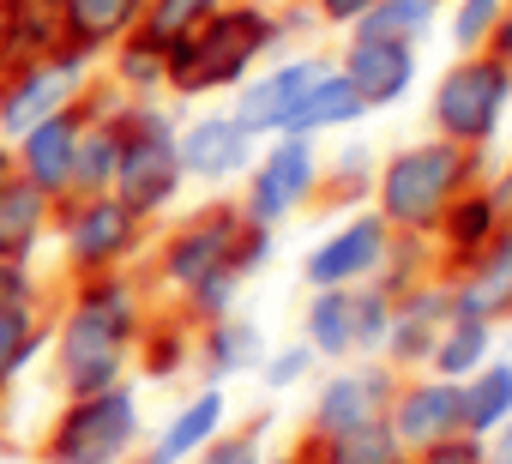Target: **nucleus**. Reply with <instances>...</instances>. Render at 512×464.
<instances>
[{
	"label": "nucleus",
	"instance_id": "nucleus-1",
	"mask_svg": "<svg viewBox=\"0 0 512 464\" xmlns=\"http://www.w3.org/2000/svg\"><path fill=\"white\" fill-rule=\"evenodd\" d=\"M145 326H151V290L139 284L133 266L67 278V290L55 296V338H49V368L61 398H91L133 380V350Z\"/></svg>",
	"mask_w": 512,
	"mask_h": 464
},
{
	"label": "nucleus",
	"instance_id": "nucleus-2",
	"mask_svg": "<svg viewBox=\"0 0 512 464\" xmlns=\"http://www.w3.org/2000/svg\"><path fill=\"white\" fill-rule=\"evenodd\" d=\"M284 37V25L260 7V0H223V7L187 31L181 43H169V97H211V91H235L260 55H272Z\"/></svg>",
	"mask_w": 512,
	"mask_h": 464
},
{
	"label": "nucleus",
	"instance_id": "nucleus-3",
	"mask_svg": "<svg viewBox=\"0 0 512 464\" xmlns=\"http://www.w3.org/2000/svg\"><path fill=\"white\" fill-rule=\"evenodd\" d=\"M115 121H121V163H115V187L109 193L121 205H133L145 223H157L187 187L181 157H175V127L181 121L157 97H121Z\"/></svg>",
	"mask_w": 512,
	"mask_h": 464
},
{
	"label": "nucleus",
	"instance_id": "nucleus-4",
	"mask_svg": "<svg viewBox=\"0 0 512 464\" xmlns=\"http://www.w3.org/2000/svg\"><path fill=\"white\" fill-rule=\"evenodd\" d=\"M145 440V404L139 386L121 380L91 398H61L37 440V464H121Z\"/></svg>",
	"mask_w": 512,
	"mask_h": 464
},
{
	"label": "nucleus",
	"instance_id": "nucleus-5",
	"mask_svg": "<svg viewBox=\"0 0 512 464\" xmlns=\"http://www.w3.org/2000/svg\"><path fill=\"white\" fill-rule=\"evenodd\" d=\"M49 248L61 254L67 278H97V272H127L151 248V223L121 205L115 193H67L55 199V236Z\"/></svg>",
	"mask_w": 512,
	"mask_h": 464
},
{
	"label": "nucleus",
	"instance_id": "nucleus-6",
	"mask_svg": "<svg viewBox=\"0 0 512 464\" xmlns=\"http://www.w3.org/2000/svg\"><path fill=\"white\" fill-rule=\"evenodd\" d=\"M91 85H97V61H91L85 49H73V43L49 49V55H37V61L7 67V73H0V139L13 145V139H19L25 127H37L43 115L85 103Z\"/></svg>",
	"mask_w": 512,
	"mask_h": 464
},
{
	"label": "nucleus",
	"instance_id": "nucleus-7",
	"mask_svg": "<svg viewBox=\"0 0 512 464\" xmlns=\"http://www.w3.org/2000/svg\"><path fill=\"white\" fill-rule=\"evenodd\" d=\"M241 223H247L241 205H205V211H193L187 223H175L169 236L157 242V260H151L157 290L181 296V290H193L199 278H211L217 266H229Z\"/></svg>",
	"mask_w": 512,
	"mask_h": 464
},
{
	"label": "nucleus",
	"instance_id": "nucleus-8",
	"mask_svg": "<svg viewBox=\"0 0 512 464\" xmlns=\"http://www.w3.org/2000/svg\"><path fill=\"white\" fill-rule=\"evenodd\" d=\"M314 175H320L314 145H308L302 133H278V145H272L266 157L247 163V205H241V217L278 229V223L314 193Z\"/></svg>",
	"mask_w": 512,
	"mask_h": 464
},
{
	"label": "nucleus",
	"instance_id": "nucleus-9",
	"mask_svg": "<svg viewBox=\"0 0 512 464\" xmlns=\"http://www.w3.org/2000/svg\"><path fill=\"white\" fill-rule=\"evenodd\" d=\"M79 133H85V103L73 109H55L43 115L37 127H25L7 151H13V175L43 187L49 199H67L73 193V151H79Z\"/></svg>",
	"mask_w": 512,
	"mask_h": 464
},
{
	"label": "nucleus",
	"instance_id": "nucleus-10",
	"mask_svg": "<svg viewBox=\"0 0 512 464\" xmlns=\"http://www.w3.org/2000/svg\"><path fill=\"white\" fill-rule=\"evenodd\" d=\"M452 181H458V151H452V145H422V151H404V157L386 169L380 205H386L392 223H428Z\"/></svg>",
	"mask_w": 512,
	"mask_h": 464
},
{
	"label": "nucleus",
	"instance_id": "nucleus-11",
	"mask_svg": "<svg viewBox=\"0 0 512 464\" xmlns=\"http://www.w3.org/2000/svg\"><path fill=\"white\" fill-rule=\"evenodd\" d=\"M175 157L187 181H229L253 163V133L217 109V115H193L187 127H175Z\"/></svg>",
	"mask_w": 512,
	"mask_h": 464
},
{
	"label": "nucleus",
	"instance_id": "nucleus-12",
	"mask_svg": "<svg viewBox=\"0 0 512 464\" xmlns=\"http://www.w3.org/2000/svg\"><path fill=\"white\" fill-rule=\"evenodd\" d=\"M326 67L320 61H284V67H266V73H247L241 85H235V121L260 139V133H284V115L302 103V91L320 79Z\"/></svg>",
	"mask_w": 512,
	"mask_h": 464
},
{
	"label": "nucleus",
	"instance_id": "nucleus-13",
	"mask_svg": "<svg viewBox=\"0 0 512 464\" xmlns=\"http://www.w3.org/2000/svg\"><path fill=\"white\" fill-rule=\"evenodd\" d=\"M500 103H506V73H500L494 61H476V67H458V73L440 85L434 115H440V127H446L452 139H482V133L494 127Z\"/></svg>",
	"mask_w": 512,
	"mask_h": 464
},
{
	"label": "nucleus",
	"instance_id": "nucleus-14",
	"mask_svg": "<svg viewBox=\"0 0 512 464\" xmlns=\"http://www.w3.org/2000/svg\"><path fill=\"white\" fill-rule=\"evenodd\" d=\"M55 236V199L19 175L0 181V260H43Z\"/></svg>",
	"mask_w": 512,
	"mask_h": 464
},
{
	"label": "nucleus",
	"instance_id": "nucleus-15",
	"mask_svg": "<svg viewBox=\"0 0 512 464\" xmlns=\"http://www.w3.org/2000/svg\"><path fill=\"white\" fill-rule=\"evenodd\" d=\"M223 416H229V398H223V386L211 380V386H199L193 398H181L175 410H169V422L157 428V440H151V452H145V464H187L217 428H223Z\"/></svg>",
	"mask_w": 512,
	"mask_h": 464
},
{
	"label": "nucleus",
	"instance_id": "nucleus-16",
	"mask_svg": "<svg viewBox=\"0 0 512 464\" xmlns=\"http://www.w3.org/2000/svg\"><path fill=\"white\" fill-rule=\"evenodd\" d=\"M380 248H386V223L380 217H362V223L338 229L332 242H320L308 254V284L314 290H344L350 278H362V272L380 266Z\"/></svg>",
	"mask_w": 512,
	"mask_h": 464
},
{
	"label": "nucleus",
	"instance_id": "nucleus-17",
	"mask_svg": "<svg viewBox=\"0 0 512 464\" xmlns=\"http://www.w3.org/2000/svg\"><path fill=\"white\" fill-rule=\"evenodd\" d=\"M145 0H55V19H61V43L85 49L91 61H103L133 25H139Z\"/></svg>",
	"mask_w": 512,
	"mask_h": 464
},
{
	"label": "nucleus",
	"instance_id": "nucleus-18",
	"mask_svg": "<svg viewBox=\"0 0 512 464\" xmlns=\"http://www.w3.org/2000/svg\"><path fill=\"white\" fill-rule=\"evenodd\" d=\"M49 338H55V302L0 314V398L49 356Z\"/></svg>",
	"mask_w": 512,
	"mask_h": 464
},
{
	"label": "nucleus",
	"instance_id": "nucleus-19",
	"mask_svg": "<svg viewBox=\"0 0 512 464\" xmlns=\"http://www.w3.org/2000/svg\"><path fill=\"white\" fill-rule=\"evenodd\" d=\"M97 73H103V85L121 91V97H163V91H169V49H157L151 37L127 31V37L97 61Z\"/></svg>",
	"mask_w": 512,
	"mask_h": 464
},
{
	"label": "nucleus",
	"instance_id": "nucleus-20",
	"mask_svg": "<svg viewBox=\"0 0 512 464\" xmlns=\"http://www.w3.org/2000/svg\"><path fill=\"white\" fill-rule=\"evenodd\" d=\"M344 79L362 91V103H392V97H404V85H410V43L356 37V49H350V61H344Z\"/></svg>",
	"mask_w": 512,
	"mask_h": 464
},
{
	"label": "nucleus",
	"instance_id": "nucleus-21",
	"mask_svg": "<svg viewBox=\"0 0 512 464\" xmlns=\"http://www.w3.org/2000/svg\"><path fill=\"white\" fill-rule=\"evenodd\" d=\"M380 404H386V380L380 374H338V380H326V392L314 404V428L326 440L350 434V428H368V422H380Z\"/></svg>",
	"mask_w": 512,
	"mask_h": 464
},
{
	"label": "nucleus",
	"instance_id": "nucleus-22",
	"mask_svg": "<svg viewBox=\"0 0 512 464\" xmlns=\"http://www.w3.org/2000/svg\"><path fill=\"white\" fill-rule=\"evenodd\" d=\"M49 49H61L55 0H13L7 19H0V73L19 67V61H37Z\"/></svg>",
	"mask_w": 512,
	"mask_h": 464
},
{
	"label": "nucleus",
	"instance_id": "nucleus-23",
	"mask_svg": "<svg viewBox=\"0 0 512 464\" xmlns=\"http://www.w3.org/2000/svg\"><path fill=\"white\" fill-rule=\"evenodd\" d=\"M260 356H266V338H260V326L241 320V314H223V320H211L199 332V362H205L211 380H229V374L260 368Z\"/></svg>",
	"mask_w": 512,
	"mask_h": 464
},
{
	"label": "nucleus",
	"instance_id": "nucleus-24",
	"mask_svg": "<svg viewBox=\"0 0 512 464\" xmlns=\"http://www.w3.org/2000/svg\"><path fill=\"white\" fill-rule=\"evenodd\" d=\"M368 103H362V91L344 79V73H320L308 91H302V103L284 115V133H320V127H344V121H356Z\"/></svg>",
	"mask_w": 512,
	"mask_h": 464
},
{
	"label": "nucleus",
	"instance_id": "nucleus-25",
	"mask_svg": "<svg viewBox=\"0 0 512 464\" xmlns=\"http://www.w3.org/2000/svg\"><path fill=\"white\" fill-rule=\"evenodd\" d=\"M193 356V338H187V320H151L139 332V350H133V368L145 380H175Z\"/></svg>",
	"mask_w": 512,
	"mask_h": 464
},
{
	"label": "nucleus",
	"instance_id": "nucleus-26",
	"mask_svg": "<svg viewBox=\"0 0 512 464\" xmlns=\"http://www.w3.org/2000/svg\"><path fill=\"white\" fill-rule=\"evenodd\" d=\"M308 350L314 356H344L356 350V302L344 290H320L308 308Z\"/></svg>",
	"mask_w": 512,
	"mask_h": 464
},
{
	"label": "nucleus",
	"instance_id": "nucleus-27",
	"mask_svg": "<svg viewBox=\"0 0 512 464\" xmlns=\"http://www.w3.org/2000/svg\"><path fill=\"white\" fill-rule=\"evenodd\" d=\"M217 7H223V0H145L133 31H139V37H151L157 49H169V43H181L187 31H199Z\"/></svg>",
	"mask_w": 512,
	"mask_h": 464
},
{
	"label": "nucleus",
	"instance_id": "nucleus-28",
	"mask_svg": "<svg viewBox=\"0 0 512 464\" xmlns=\"http://www.w3.org/2000/svg\"><path fill=\"white\" fill-rule=\"evenodd\" d=\"M458 422H464V398H458L452 386H422L416 398L398 404V428H404L410 440H434V434H446V428H458Z\"/></svg>",
	"mask_w": 512,
	"mask_h": 464
},
{
	"label": "nucleus",
	"instance_id": "nucleus-29",
	"mask_svg": "<svg viewBox=\"0 0 512 464\" xmlns=\"http://www.w3.org/2000/svg\"><path fill=\"white\" fill-rule=\"evenodd\" d=\"M506 308H512V236L482 260L476 284L464 290V314L470 320H488V314H506Z\"/></svg>",
	"mask_w": 512,
	"mask_h": 464
},
{
	"label": "nucleus",
	"instance_id": "nucleus-30",
	"mask_svg": "<svg viewBox=\"0 0 512 464\" xmlns=\"http://www.w3.org/2000/svg\"><path fill=\"white\" fill-rule=\"evenodd\" d=\"M362 37H392V43H410L422 25H428V0H374V7L356 19Z\"/></svg>",
	"mask_w": 512,
	"mask_h": 464
},
{
	"label": "nucleus",
	"instance_id": "nucleus-31",
	"mask_svg": "<svg viewBox=\"0 0 512 464\" xmlns=\"http://www.w3.org/2000/svg\"><path fill=\"white\" fill-rule=\"evenodd\" d=\"M512 410V368H488L470 392H464V422L470 428H494Z\"/></svg>",
	"mask_w": 512,
	"mask_h": 464
},
{
	"label": "nucleus",
	"instance_id": "nucleus-32",
	"mask_svg": "<svg viewBox=\"0 0 512 464\" xmlns=\"http://www.w3.org/2000/svg\"><path fill=\"white\" fill-rule=\"evenodd\" d=\"M43 302H55V290L37 272V260H0V314L7 308H43Z\"/></svg>",
	"mask_w": 512,
	"mask_h": 464
},
{
	"label": "nucleus",
	"instance_id": "nucleus-33",
	"mask_svg": "<svg viewBox=\"0 0 512 464\" xmlns=\"http://www.w3.org/2000/svg\"><path fill=\"white\" fill-rule=\"evenodd\" d=\"M332 464H392V434H386V422L332 434Z\"/></svg>",
	"mask_w": 512,
	"mask_h": 464
},
{
	"label": "nucleus",
	"instance_id": "nucleus-34",
	"mask_svg": "<svg viewBox=\"0 0 512 464\" xmlns=\"http://www.w3.org/2000/svg\"><path fill=\"white\" fill-rule=\"evenodd\" d=\"M187 464H266V458H260V434H253V428H247V434H223V428H217Z\"/></svg>",
	"mask_w": 512,
	"mask_h": 464
},
{
	"label": "nucleus",
	"instance_id": "nucleus-35",
	"mask_svg": "<svg viewBox=\"0 0 512 464\" xmlns=\"http://www.w3.org/2000/svg\"><path fill=\"white\" fill-rule=\"evenodd\" d=\"M482 344H488V326L464 314V326H458V332H452V338L440 344V368H446V374H464V368H470V362L482 356Z\"/></svg>",
	"mask_w": 512,
	"mask_h": 464
},
{
	"label": "nucleus",
	"instance_id": "nucleus-36",
	"mask_svg": "<svg viewBox=\"0 0 512 464\" xmlns=\"http://www.w3.org/2000/svg\"><path fill=\"white\" fill-rule=\"evenodd\" d=\"M260 362H266V386H272V392H284V386H296V380L308 374L314 350H308V344H290V350H278V356H260Z\"/></svg>",
	"mask_w": 512,
	"mask_h": 464
},
{
	"label": "nucleus",
	"instance_id": "nucleus-37",
	"mask_svg": "<svg viewBox=\"0 0 512 464\" xmlns=\"http://www.w3.org/2000/svg\"><path fill=\"white\" fill-rule=\"evenodd\" d=\"M494 13H500V0H464V13H458V25H452V37L470 49L482 31H494Z\"/></svg>",
	"mask_w": 512,
	"mask_h": 464
},
{
	"label": "nucleus",
	"instance_id": "nucleus-38",
	"mask_svg": "<svg viewBox=\"0 0 512 464\" xmlns=\"http://www.w3.org/2000/svg\"><path fill=\"white\" fill-rule=\"evenodd\" d=\"M368 7H374V0H320V19H332V25H356Z\"/></svg>",
	"mask_w": 512,
	"mask_h": 464
},
{
	"label": "nucleus",
	"instance_id": "nucleus-39",
	"mask_svg": "<svg viewBox=\"0 0 512 464\" xmlns=\"http://www.w3.org/2000/svg\"><path fill=\"white\" fill-rule=\"evenodd\" d=\"M452 229H458V242H476V236H482V229H488V205H482V199H476V205H464Z\"/></svg>",
	"mask_w": 512,
	"mask_h": 464
},
{
	"label": "nucleus",
	"instance_id": "nucleus-40",
	"mask_svg": "<svg viewBox=\"0 0 512 464\" xmlns=\"http://www.w3.org/2000/svg\"><path fill=\"white\" fill-rule=\"evenodd\" d=\"M428 464H476V452H464V446H446V452H434Z\"/></svg>",
	"mask_w": 512,
	"mask_h": 464
},
{
	"label": "nucleus",
	"instance_id": "nucleus-41",
	"mask_svg": "<svg viewBox=\"0 0 512 464\" xmlns=\"http://www.w3.org/2000/svg\"><path fill=\"white\" fill-rule=\"evenodd\" d=\"M13 175V151H7V139H0V181Z\"/></svg>",
	"mask_w": 512,
	"mask_h": 464
},
{
	"label": "nucleus",
	"instance_id": "nucleus-42",
	"mask_svg": "<svg viewBox=\"0 0 512 464\" xmlns=\"http://www.w3.org/2000/svg\"><path fill=\"white\" fill-rule=\"evenodd\" d=\"M500 464H512V434H506V446H500Z\"/></svg>",
	"mask_w": 512,
	"mask_h": 464
},
{
	"label": "nucleus",
	"instance_id": "nucleus-43",
	"mask_svg": "<svg viewBox=\"0 0 512 464\" xmlns=\"http://www.w3.org/2000/svg\"><path fill=\"white\" fill-rule=\"evenodd\" d=\"M0 458H7V428H0Z\"/></svg>",
	"mask_w": 512,
	"mask_h": 464
},
{
	"label": "nucleus",
	"instance_id": "nucleus-44",
	"mask_svg": "<svg viewBox=\"0 0 512 464\" xmlns=\"http://www.w3.org/2000/svg\"><path fill=\"white\" fill-rule=\"evenodd\" d=\"M121 464H145V458H139V452H133V458H121Z\"/></svg>",
	"mask_w": 512,
	"mask_h": 464
},
{
	"label": "nucleus",
	"instance_id": "nucleus-45",
	"mask_svg": "<svg viewBox=\"0 0 512 464\" xmlns=\"http://www.w3.org/2000/svg\"><path fill=\"white\" fill-rule=\"evenodd\" d=\"M278 464H308V458H278Z\"/></svg>",
	"mask_w": 512,
	"mask_h": 464
},
{
	"label": "nucleus",
	"instance_id": "nucleus-46",
	"mask_svg": "<svg viewBox=\"0 0 512 464\" xmlns=\"http://www.w3.org/2000/svg\"><path fill=\"white\" fill-rule=\"evenodd\" d=\"M7 7H13V0H0V19H7Z\"/></svg>",
	"mask_w": 512,
	"mask_h": 464
},
{
	"label": "nucleus",
	"instance_id": "nucleus-47",
	"mask_svg": "<svg viewBox=\"0 0 512 464\" xmlns=\"http://www.w3.org/2000/svg\"><path fill=\"white\" fill-rule=\"evenodd\" d=\"M500 199H506V205H512V187H506V193H500Z\"/></svg>",
	"mask_w": 512,
	"mask_h": 464
}]
</instances>
